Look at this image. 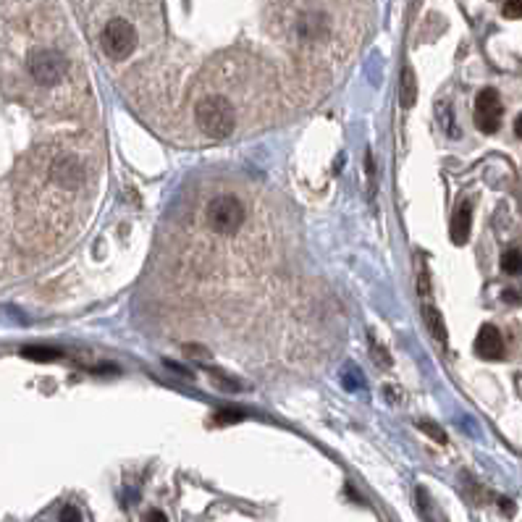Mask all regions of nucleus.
I'll list each match as a JSON object with an SVG mask.
<instances>
[{"label":"nucleus","mask_w":522,"mask_h":522,"mask_svg":"<svg viewBox=\"0 0 522 522\" xmlns=\"http://www.w3.org/2000/svg\"><path fill=\"white\" fill-rule=\"evenodd\" d=\"M194 121L197 126L202 129V134H208L213 139H226L231 137V131L237 129V116H234V108L226 97L220 95H213V97H205V100L197 102L194 108Z\"/></svg>","instance_id":"f257e3e1"},{"label":"nucleus","mask_w":522,"mask_h":522,"mask_svg":"<svg viewBox=\"0 0 522 522\" xmlns=\"http://www.w3.org/2000/svg\"><path fill=\"white\" fill-rule=\"evenodd\" d=\"M244 205L234 197V194H218L213 197L210 205H208V223L210 229L220 237H231L242 229L244 223Z\"/></svg>","instance_id":"f03ea898"},{"label":"nucleus","mask_w":522,"mask_h":522,"mask_svg":"<svg viewBox=\"0 0 522 522\" xmlns=\"http://www.w3.org/2000/svg\"><path fill=\"white\" fill-rule=\"evenodd\" d=\"M137 47V29L126 18H110L102 29V50L113 61H124Z\"/></svg>","instance_id":"7ed1b4c3"},{"label":"nucleus","mask_w":522,"mask_h":522,"mask_svg":"<svg viewBox=\"0 0 522 522\" xmlns=\"http://www.w3.org/2000/svg\"><path fill=\"white\" fill-rule=\"evenodd\" d=\"M29 73L35 76L37 84L42 87H53L64 79L66 73V58L58 50H50V47H40L35 53L29 55Z\"/></svg>","instance_id":"20e7f679"},{"label":"nucleus","mask_w":522,"mask_h":522,"mask_svg":"<svg viewBox=\"0 0 522 522\" xmlns=\"http://www.w3.org/2000/svg\"><path fill=\"white\" fill-rule=\"evenodd\" d=\"M502 116H504V105H502L499 92L494 87L480 92L475 100V126L483 134H494L496 129L502 126Z\"/></svg>","instance_id":"39448f33"},{"label":"nucleus","mask_w":522,"mask_h":522,"mask_svg":"<svg viewBox=\"0 0 522 522\" xmlns=\"http://www.w3.org/2000/svg\"><path fill=\"white\" fill-rule=\"evenodd\" d=\"M50 176H53L55 184H61V186H69V189H73V186H79L84 179V165L76 160L73 155H58L53 160V165H50Z\"/></svg>","instance_id":"423d86ee"},{"label":"nucleus","mask_w":522,"mask_h":522,"mask_svg":"<svg viewBox=\"0 0 522 522\" xmlns=\"http://www.w3.org/2000/svg\"><path fill=\"white\" fill-rule=\"evenodd\" d=\"M475 352L483 360H502L504 357V339L496 326H483L477 331L475 339Z\"/></svg>","instance_id":"0eeeda50"},{"label":"nucleus","mask_w":522,"mask_h":522,"mask_svg":"<svg viewBox=\"0 0 522 522\" xmlns=\"http://www.w3.org/2000/svg\"><path fill=\"white\" fill-rule=\"evenodd\" d=\"M328 32V21L321 13H304L299 21H297V35L307 40V42H315V40H323Z\"/></svg>","instance_id":"6e6552de"},{"label":"nucleus","mask_w":522,"mask_h":522,"mask_svg":"<svg viewBox=\"0 0 522 522\" xmlns=\"http://www.w3.org/2000/svg\"><path fill=\"white\" fill-rule=\"evenodd\" d=\"M470 229H473V213H470V205H459L454 218H451V242L462 247L465 242L470 239Z\"/></svg>","instance_id":"1a4fd4ad"},{"label":"nucleus","mask_w":522,"mask_h":522,"mask_svg":"<svg viewBox=\"0 0 522 522\" xmlns=\"http://www.w3.org/2000/svg\"><path fill=\"white\" fill-rule=\"evenodd\" d=\"M422 321L431 331V336L436 339V344H446V326H444V315H441L433 304H425L422 307Z\"/></svg>","instance_id":"9d476101"},{"label":"nucleus","mask_w":522,"mask_h":522,"mask_svg":"<svg viewBox=\"0 0 522 522\" xmlns=\"http://www.w3.org/2000/svg\"><path fill=\"white\" fill-rule=\"evenodd\" d=\"M399 100H402V108L410 110L417 100V79H415V71L407 66L402 71V84H399Z\"/></svg>","instance_id":"9b49d317"},{"label":"nucleus","mask_w":522,"mask_h":522,"mask_svg":"<svg viewBox=\"0 0 522 522\" xmlns=\"http://www.w3.org/2000/svg\"><path fill=\"white\" fill-rule=\"evenodd\" d=\"M21 357L32 360V362H53L61 357V352L53 347H24L21 349Z\"/></svg>","instance_id":"f8f14e48"},{"label":"nucleus","mask_w":522,"mask_h":522,"mask_svg":"<svg viewBox=\"0 0 522 522\" xmlns=\"http://www.w3.org/2000/svg\"><path fill=\"white\" fill-rule=\"evenodd\" d=\"M502 271H504V273H520L522 271V252H517V249L504 252V255H502Z\"/></svg>","instance_id":"ddd939ff"},{"label":"nucleus","mask_w":522,"mask_h":522,"mask_svg":"<svg viewBox=\"0 0 522 522\" xmlns=\"http://www.w3.org/2000/svg\"><path fill=\"white\" fill-rule=\"evenodd\" d=\"M344 386H347L349 391H357V388H362L365 386V376H362V370H357L355 365H347L344 367Z\"/></svg>","instance_id":"4468645a"},{"label":"nucleus","mask_w":522,"mask_h":522,"mask_svg":"<svg viewBox=\"0 0 522 522\" xmlns=\"http://www.w3.org/2000/svg\"><path fill=\"white\" fill-rule=\"evenodd\" d=\"M417 428H420V431L425 433V436H431V439L436 441V444H446V433L441 431V428L436 425V422H431V420H420V422H417Z\"/></svg>","instance_id":"2eb2a0df"},{"label":"nucleus","mask_w":522,"mask_h":522,"mask_svg":"<svg viewBox=\"0 0 522 522\" xmlns=\"http://www.w3.org/2000/svg\"><path fill=\"white\" fill-rule=\"evenodd\" d=\"M370 352H373V357H376L378 365L391 367V355H388V352H386L384 347H378V341H376V339H370Z\"/></svg>","instance_id":"dca6fc26"},{"label":"nucleus","mask_w":522,"mask_h":522,"mask_svg":"<svg viewBox=\"0 0 522 522\" xmlns=\"http://www.w3.org/2000/svg\"><path fill=\"white\" fill-rule=\"evenodd\" d=\"M504 16L506 18H522V0H506Z\"/></svg>","instance_id":"f3484780"},{"label":"nucleus","mask_w":522,"mask_h":522,"mask_svg":"<svg viewBox=\"0 0 522 522\" xmlns=\"http://www.w3.org/2000/svg\"><path fill=\"white\" fill-rule=\"evenodd\" d=\"M61 522H82V514L76 506H64V512H61Z\"/></svg>","instance_id":"a211bd4d"},{"label":"nucleus","mask_w":522,"mask_h":522,"mask_svg":"<svg viewBox=\"0 0 522 522\" xmlns=\"http://www.w3.org/2000/svg\"><path fill=\"white\" fill-rule=\"evenodd\" d=\"M417 289H420V297H431V278H428V271H422L420 273Z\"/></svg>","instance_id":"6ab92c4d"},{"label":"nucleus","mask_w":522,"mask_h":522,"mask_svg":"<svg viewBox=\"0 0 522 522\" xmlns=\"http://www.w3.org/2000/svg\"><path fill=\"white\" fill-rule=\"evenodd\" d=\"M234 420H242V413H220L215 415V425H229Z\"/></svg>","instance_id":"aec40b11"},{"label":"nucleus","mask_w":522,"mask_h":522,"mask_svg":"<svg viewBox=\"0 0 522 522\" xmlns=\"http://www.w3.org/2000/svg\"><path fill=\"white\" fill-rule=\"evenodd\" d=\"M142 522H168L165 520V514L163 512H158V509H153V512H147L145 514V520Z\"/></svg>","instance_id":"412c9836"},{"label":"nucleus","mask_w":522,"mask_h":522,"mask_svg":"<svg viewBox=\"0 0 522 522\" xmlns=\"http://www.w3.org/2000/svg\"><path fill=\"white\" fill-rule=\"evenodd\" d=\"M514 134L522 139V113L517 116V119H514Z\"/></svg>","instance_id":"4be33fe9"},{"label":"nucleus","mask_w":522,"mask_h":522,"mask_svg":"<svg viewBox=\"0 0 522 522\" xmlns=\"http://www.w3.org/2000/svg\"><path fill=\"white\" fill-rule=\"evenodd\" d=\"M502 509H504L506 514H512L514 512V504H512V502H506V499H502Z\"/></svg>","instance_id":"5701e85b"}]
</instances>
